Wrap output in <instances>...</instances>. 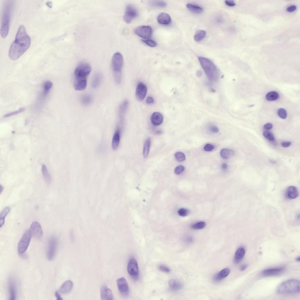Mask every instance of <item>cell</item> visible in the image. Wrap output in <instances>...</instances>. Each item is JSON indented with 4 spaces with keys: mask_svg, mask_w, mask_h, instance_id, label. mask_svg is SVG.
Masks as SVG:
<instances>
[{
    "mask_svg": "<svg viewBox=\"0 0 300 300\" xmlns=\"http://www.w3.org/2000/svg\"><path fill=\"white\" fill-rule=\"evenodd\" d=\"M31 39L24 25H21L18 30L15 40L9 49L8 56L13 60L20 58L29 47Z\"/></svg>",
    "mask_w": 300,
    "mask_h": 300,
    "instance_id": "cell-1",
    "label": "cell"
},
{
    "mask_svg": "<svg viewBox=\"0 0 300 300\" xmlns=\"http://www.w3.org/2000/svg\"><path fill=\"white\" fill-rule=\"evenodd\" d=\"M91 67L88 63L83 62L79 64L74 71L73 85L77 91L85 90L87 86V79L91 71Z\"/></svg>",
    "mask_w": 300,
    "mask_h": 300,
    "instance_id": "cell-2",
    "label": "cell"
},
{
    "mask_svg": "<svg viewBox=\"0 0 300 300\" xmlns=\"http://www.w3.org/2000/svg\"><path fill=\"white\" fill-rule=\"evenodd\" d=\"M300 288L299 281L291 279L280 284L277 288V291L278 293L282 295L293 294L299 293Z\"/></svg>",
    "mask_w": 300,
    "mask_h": 300,
    "instance_id": "cell-3",
    "label": "cell"
},
{
    "mask_svg": "<svg viewBox=\"0 0 300 300\" xmlns=\"http://www.w3.org/2000/svg\"><path fill=\"white\" fill-rule=\"evenodd\" d=\"M199 61L208 79L215 82L219 78V71L214 64L210 60L205 57H199Z\"/></svg>",
    "mask_w": 300,
    "mask_h": 300,
    "instance_id": "cell-4",
    "label": "cell"
},
{
    "mask_svg": "<svg viewBox=\"0 0 300 300\" xmlns=\"http://www.w3.org/2000/svg\"><path fill=\"white\" fill-rule=\"evenodd\" d=\"M111 64L115 81L120 84L122 81L121 71L123 64V58L121 54L118 52L114 54L112 57Z\"/></svg>",
    "mask_w": 300,
    "mask_h": 300,
    "instance_id": "cell-5",
    "label": "cell"
},
{
    "mask_svg": "<svg viewBox=\"0 0 300 300\" xmlns=\"http://www.w3.org/2000/svg\"><path fill=\"white\" fill-rule=\"evenodd\" d=\"M11 5L8 3L4 9L0 29V34L3 38H5L8 33L10 19Z\"/></svg>",
    "mask_w": 300,
    "mask_h": 300,
    "instance_id": "cell-6",
    "label": "cell"
},
{
    "mask_svg": "<svg viewBox=\"0 0 300 300\" xmlns=\"http://www.w3.org/2000/svg\"><path fill=\"white\" fill-rule=\"evenodd\" d=\"M32 236L30 230H27L24 233L18 243V251L19 254H23L26 251L30 244Z\"/></svg>",
    "mask_w": 300,
    "mask_h": 300,
    "instance_id": "cell-7",
    "label": "cell"
},
{
    "mask_svg": "<svg viewBox=\"0 0 300 300\" xmlns=\"http://www.w3.org/2000/svg\"><path fill=\"white\" fill-rule=\"evenodd\" d=\"M127 270L128 273L134 279L136 280L139 277V267L136 260L133 258L129 260L127 266Z\"/></svg>",
    "mask_w": 300,
    "mask_h": 300,
    "instance_id": "cell-8",
    "label": "cell"
},
{
    "mask_svg": "<svg viewBox=\"0 0 300 300\" xmlns=\"http://www.w3.org/2000/svg\"><path fill=\"white\" fill-rule=\"evenodd\" d=\"M57 241L56 238H51L49 240L47 252V257L48 260H51L54 257L57 248Z\"/></svg>",
    "mask_w": 300,
    "mask_h": 300,
    "instance_id": "cell-9",
    "label": "cell"
},
{
    "mask_svg": "<svg viewBox=\"0 0 300 300\" xmlns=\"http://www.w3.org/2000/svg\"><path fill=\"white\" fill-rule=\"evenodd\" d=\"M138 14V11L135 7L128 5L126 7L123 19L126 23H129L137 16Z\"/></svg>",
    "mask_w": 300,
    "mask_h": 300,
    "instance_id": "cell-10",
    "label": "cell"
},
{
    "mask_svg": "<svg viewBox=\"0 0 300 300\" xmlns=\"http://www.w3.org/2000/svg\"><path fill=\"white\" fill-rule=\"evenodd\" d=\"M135 33L137 35L144 39H148L151 37L152 29L149 26H141L137 27Z\"/></svg>",
    "mask_w": 300,
    "mask_h": 300,
    "instance_id": "cell-11",
    "label": "cell"
},
{
    "mask_svg": "<svg viewBox=\"0 0 300 300\" xmlns=\"http://www.w3.org/2000/svg\"><path fill=\"white\" fill-rule=\"evenodd\" d=\"M116 282L118 289L121 294L124 296L128 295L129 289L126 279L124 277L119 278L117 279Z\"/></svg>",
    "mask_w": 300,
    "mask_h": 300,
    "instance_id": "cell-12",
    "label": "cell"
},
{
    "mask_svg": "<svg viewBox=\"0 0 300 300\" xmlns=\"http://www.w3.org/2000/svg\"><path fill=\"white\" fill-rule=\"evenodd\" d=\"M32 235L35 238L39 239L42 235L43 232L40 224L37 221H34L31 224L29 229Z\"/></svg>",
    "mask_w": 300,
    "mask_h": 300,
    "instance_id": "cell-13",
    "label": "cell"
},
{
    "mask_svg": "<svg viewBox=\"0 0 300 300\" xmlns=\"http://www.w3.org/2000/svg\"><path fill=\"white\" fill-rule=\"evenodd\" d=\"M147 92L146 86L142 83H139L137 85L135 91L136 97L139 101L143 100Z\"/></svg>",
    "mask_w": 300,
    "mask_h": 300,
    "instance_id": "cell-14",
    "label": "cell"
},
{
    "mask_svg": "<svg viewBox=\"0 0 300 300\" xmlns=\"http://www.w3.org/2000/svg\"><path fill=\"white\" fill-rule=\"evenodd\" d=\"M8 289L10 300L15 299L16 294V286L13 279L10 277L8 280Z\"/></svg>",
    "mask_w": 300,
    "mask_h": 300,
    "instance_id": "cell-15",
    "label": "cell"
},
{
    "mask_svg": "<svg viewBox=\"0 0 300 300\" xmlns=\"http://www.w3.org/2000/svg\"><path fill=\"white\" fill-rule=\"evenodd\" d=\"M284 270L282 267L273 268L264 270L262 272V275L264 276H276L280 274Z\"/></svg>",
    "mask_w": 300,
    "mask_h": 300,
    "instance_id": "cell-16",
    "label": "cell"
},
{
    "mask_svg": "<svg viewBox=\"0 0 300 300\" xmlns=\"http://www.w3.org/2000/svg\"><path fill=\"white\" fill-rule=\"evenodd\" d=\"M100 296L103 300L113 299V295L112 291L105 285H103L100 289Z\"/></svg>",
    "mask_w": 300,
    "mask_h": 300,
    "instance_id": "cell-17",
    "label": "cell"
},
{
    "mask_svg": "<svg viewBox=\"0 0 300 300\" xmlns=\"http://www.w3.org/2000/svg\"><path fill=\"white\" fill-rule=\"evenodd\" d=\"M285 193L286 197L289 199H295L299 195L297 188L293 186H291L288 187Z\"/></svg>",
    "mask_w": 300,
    "mask_h": 300,
    "instance_id": "cell-18",
    "label": "cell"
},
{
    "mask_svg": "<svg viewBox=\"0 0 300 300\" xmlns=\"http://www.w3.org/2000/svg\"><path fill=\"white\" fill-rule=\"evenodd\" d=\"M157 20L159 23L163 25H168L171 22L170 16L165 13H161L159 14L157 17Z\"/></svg>",
    "mask_w": 300,
    "mask_h": 300,
    "instance_id": "cell-19",
    "label": "cell"
},
{
    "mask_svg": "<svg viewBox=\"0 0 300 300\" xmlns=\"http://www.w3.org/2000/svg\"><path fill=\"white\" fill-rule=\"evenodd\" d=\"M163 119L162 115L158 112L153 113L150 117L151 123L155 126H158L161 124L163 122Z\"/></svg>",
    "mask_w": 300,
    "mask_h": 300,
    "instance_id": "cell-20",
    "label": "cell"
},
{
    "mask_svg": "<svg viewBox=\"0 0 300 300\" xmlns=\"http://www.w3.org/2000/svg\"><path fill=\"white\" fill-rule=\"evenodd\" d=\"M73 284L70 280H68L62 285L59 290V292L62 294H66L70 292L72 289Z\"/></svg>",
    "mask_w": 300,
    "mask_h": 300,
    "instance_id": "cell-21",
    "label": "cell"
},
{
    "mask_svg": "<svg viewBox=\"0 0 300 300\" xmlns=\"http://www.w3.org/2000/svg\"><path fill=\"white\" fill-rule=\"evenodd\" d=\"M246 250L243 247L239 248L236 250L234 255V261L235 263L239 262L244 257Z\"/></svg>",
    "mask_w": 300,
    "mask_h": 300,
    "instance_id": "cell-22",
    "label": "cell"
},
{
    "mask_svg": "<svg viewBox=\"0 0 300 300\" xmlns=\"http://www.w3.org/2000/svg\"><path fill=\"white\" fill-rule=\"evenodd\" d=\"M230 272V270L228 268L223 269L215 276L214 278V280L216 281L221 280L227 276Z\"/></svg>",
    "mask_w": 300,
    "mask_h": 300,
    "instance_id": "cell-23",
    "label": "cell"
},
{
    "mask_svg": "<svg viewBox=\"0 0 300 300\" xmlns=\"http://www.w3.org/2000/svg\"><path fill=\"white\" fill-rule=\"evenodd\" d=\"M188 9L191 12L196 14H200L203 11V9L199 6L191 4H188L186 5Z\"/></svg>",
    "mask_w": 300,
    "mask_h": 300,
    "instance_id": "cell-24",
    "label": "cell"
},
{
    "mask_svg": "<svg viewBox=\"0 0 300 300\" xmlns=\"http://www.w3.org/2000/svg\"><path fill=\"white\" fill-rule=\"evenodd\" d=\"M221 156L224 159H228L235 154L234 151L231 149H224L221 150L220 153Z\"/></svg>",
    "mask_w": 300,
    "mask_h": 300,
    "instance_id": "cell-25",
    "label": "cell"
},
{
    "mask_svg": "<svg viewBox=\"0 0 300 300\" xmlns=\"http://www.w3.org/2000/svg\"><path fill=\"white\" fill-rule=\"evenodd\" d=\"M120 140V133L119 130L115 133L112 139V146L113 150L116 149L119 146Z\"/></svg>",
    "mask_w": 300,
    "mask_h": 300,
    "instance_id": "cell-26",
    "label": "cell"
},
{
    "mask_svg": "<svg viewBox=\"0 0 300 300\" xmlns=\"http://www.w3.org/2000/svg\"><path fill=\"white\" fill-rule=\"evenodd\" d=\"M151 141L150 138L148 137L144 142L143 150V155L145 158H147L148 155L150 147Z\"/></svg>",
    "mask_w": 300,
    "mask_h": 300,
    "instance_id": "cell-27",
    "label": "cell"
},
{
    "mask_svg": "<svg viewBox=\"0 0 300 300\" xmlns=\"http://www.w3.org/2000/svg\"><path fill=\"white\" fill-rule=\"evenodd\" d=\"M102 78V75L99 73H98L95 75L92 82V86L93 88H96L99 86L101 82Z\"/></svg>",
    "mask_w": 300,
    "mask_h": 300,
    "instance_id": "cell-28",
    "label": "cell"
},
{
    "mask_svg": "<svg viewBox=\"0 0 300 300\" xmlns=\"http://www.w3.org/2000/svg\"><path fill=\"white\" fill-rule=\"evenodd\" d=\"M92 100V96L90 95L85 94L82 95L80 98L81 104L84 106H88L90 105Z\"/></svg>",
    "mask_w": 300,
    "mask_h": 300,
    "instance_id": "cell-29",
    "label": "cell"
},
{
    "mask_svg": "<svg viewBox=\"0 0 300 300\" xmlns=\"http://www.w3.org/2000/svg\"><path fill=\"white\" fill-rule=\"evenodd\" d=\"M42 171L45 181L47 183H50L51 181V177L45 164H43L42 166Z\"/></svg>",
    "mask_w": 300,
    "mask_h": 300,
    "instance_id": "cell-30",
    "label": "cell"
},
{
    "mask_svg": "<svg viewBox=\"0 0 300 300\" xmlns=\"http://www.w3.org/2000/svg\"><path fill=\"white\" fill-rule=\"evenodd\" d=\"M10 210V208L7 207L4 208L0 214V227H1L3 226L5 218L6 216L9 212Z\"/></svg>",
    "mask_w": 300,
    "mask_h": 300,
    "instance_id": "cell-31",
    "label": "cell"
},
{
    "mask_svg": "<svg viewBox=\"0 0 300 300\" xmlns=\"http://www.w3.org/2000/svg\"><path fill=\"white\" fill-rule=\"evenodd\" d=\"M206 34V32L202 30L197 31L194 36V39L197 42H199L203 40Z\"/></svg>",
    "mask_w": 300,
    "mask_h": 300,
    "instance_id": "cell-32",
    "label": "cell"
},
{
    "mask_svg": "<svg viewBox=\"0 0 300 300\" xmlns=\"http://www.w3.org/2000/svg\"><path fill=\"white\" fill-rule=\"evenodd\" d=\"M53 85L52 82L50 81H47L44 82L43 85V94L44 96H46L48 94Z\"/></svg>",
    "mask_w": 300,
    "mask_h": 300,
    "instance_id": "cell-33",
    "label": "cell"
},
{
    "mask_svg": "<svg viewBox=\"0 0 300 300\" xmlns=\"http://www.w3.org/2000/svg\"><path fill=\"white\" fill-rule=\"evenodd\" d=\"M279 97L278 93L275 91H271L268 93L266 95V98L269 101H273L277 100Z\"/></svg>",
    "mask_w": 300,
    "mask_h": 300,
    "instance_id": "cell-34",
    "label": "cell"
},
{
    "mask_svg": "<svg viewBox=\"0 0 300 300\" xmlns=\"http://www.w3.org/2000/svg\"><path fill=\"white\" fill-rule=\"evenodd\" d=\"M151 5L156 7H163L166 5V3L162 1H154L151 2Z\"/></svg>",
    "mask_w": 300,
    "mask_h": 300,
    "instance_id": "cell-35",
    "label": "cell"
},
{
    "mask_svg": "<svg viewBox=\"0 0 300 300\" xmlns=\"http://www.w3.org/2000/svg\"><path fill=\"white\" fill-rule=\"evenodd\" d=\"M175 157L176 160L178 162H181L185 159V154L182 152H177L175 154Z\"/></svg>",
    "mask_w": 300,
    "mask_h": 300,
    "instance_id": "cell-36",
    "label": "cell"
},
{
    "mask_svg": "<svg viewBox=\"0 0 300 300\" xmlns=\"http://www.w3.org/2000/svg\"><path fill=\"white\" fill-rule=\"evenodd\" d=\"M25 109L23 108H21L19 109L11 112L6 114L3 116L4 118H6L17 114L24 111Z\"/></svg>",
    "mask_w": 300,
    "mask_h": 300,
    "instance_id": "cell-37",
    "label": "cell"
},
{
    "mask_svg": "<svg viewBox=\"0 0 300 300\" xmlns=\"http://www.w3.org/2000/svg\"><path fill=\"white\" fill-rule=\"evenodd\" d=\"M264 136L270 141H273L274 139V137L273 134L270 132L268 131H265L263 132Z\"/></svg>",
    "mask_w": 300,
    "mask_h": 300,
    "instance_id": "cell-38",
    "label": "cell"
},
{
    "mask_svg": "<svg viewBox=\"0 0 300 300\" xmlns=\"http://www.w3.org/2000/svg\"><path fill=\"white\" fill-rule=\"evenodd\" d=\"M205 226V223L204 222H200L192 225L191 228L196 229H200L204 228Z\"/></svg>",
    "mask_w": 300,
    "mask_h": 300,
    "instance_id": "cell-39",
    "label": "cell"
},
{
    "mask_svg": "<svg viewBox=\"0 0 300 300\" xmlns=\"http://www.w3.org/2000/svg\"><path fill=\"white\" fill-rule=\"evenodd\" d=\"M278 116L281 118L285 119L287 117V113L286 110L284 109L280 108L279 109L277 112Z\"/></svg>",
    "mask_w": 300,
    "mask_h": 300,
    "instance_id": "cell-40",
    "label": "cell"
},
{
    "mask_svg": "<svg viewBox=\"0 0 300 300\" xmlns=\"http://www.w3.org/2000/svg\"><path fill=\"white\" fill-rule=\"evenodd\" d=\"M142 41L149 46L152 47H155L157 45L156 42L152 40H142Z\"/></svg>",
    "mask_w": 300,
    "mask_h": 300,
    "instance_id": "cell-41",
    "label": "cell"
},
{
    "mask_svg": "<svg viewBox=\"0 0 300 300\" xmlns=\"http://www.w3.org/2000/svg\"><path fill=\"white\" fill-rule=\"evenodd\" d=\"M185 167L182 165H179L177 166L175 168L174 173L175 174L178 175L182 173L184 170Z\"/></svg>",
    "mask_w": 300,
    "mask_h": 300,
    "instance_id": "cell-42",
    "label": "cell"
},
{
    "mask_svg": "<svg viewBox=\"0 0 300 300\" xmlns=\"http://www.w3.org/2000/svg\"><path fill=\"white\" fill-rule=\"evenodd\" d=\"M182 287L183 284L182 283L176 281L175 284L171 289L174 291H177L182 288Z\"/></svg>",
    "mask_w": 300,
    "mask_h": 300,
    "instance_id": "cell-43",
    "label": "cell"
},
{
    "mask_svg": "<svg viewBox=\"0 0 300 300\" xmlns=\"http://www.w3.org/2000/svg\"><path fill=\"white\" fill-rule=\"evenodd\" d=\"M189 213V211L184 208H181L178 211V214L181 216L185 217L187 216Z\"/></svg>",
    "mask_w": 300,
    "mask_h": 300,
    "instance_id": "cell-44",
    "label": "cell"
},
{
    "mask_svg": "<svg viewBox=\"0 0 300 300\" xmlns=\"http://www.w3.org/2000/svg\"><path fill=\"white\" fill-rule=\"evenodd\" d=\"M158 268L160 271L165 272H169L170 271V269L164 265H159Z\"/></svg>",
    "mask_w": 300,
    "mask_h": 300,
    "instance_id": "cell-45",
    "label": "cell"
},
{
    "mask_svg": "<svg viewBox=\"0 0 300 300\" xmlns=\"http://www.w3.org/2000/svg\"><path fill=\"white\" fill-rule=\"evenodd\" d=\"M214 148V146L210 144H208L205 146L204 149L206 151H210L213 150Z\"/></svg>",
    "mask_w": 300,
    "mask_h": 300,
    "instance_id": "cell-46",
    "label": "cell"
},
{
    "mask_svg": "<svg viewBox=\"0 0 300 300\" xmlns=\"http://www.w3.org/2000/svg\"><path fill=\"white\" fill-rule=\"evenodd\" d=\"M210 130L214 133H217L219 132V129L216 126H211L210 127Z\"/></svg>",
    "mask_w": 300,
    "mask_h": 300,
    "instance_id": "cell-47",
    "label": "cell"
},
{
    "mask_svg": "<svg viewBox=\"0 0 300 300\" xmlns=\"http://www.w3.org/2000/svg\"><path fill=\"white\" fill-rule=\"evenodd\" d=\"M146 101L147 104H151L154 103V100L152 97L148 96L146 98Z\"/></svg>",
    "mask_w": 300,
    "mask_h": 300,
    "instance_id": "cell-48",
    "label": "cell"
},
{
    "mask_svg": "<svg viewBox=\"0 0 300 300\" xmlns=\"http://www.w3.org/2000/svg\"><path fill=\"white\" fill-rule=\"evenodd\" d=\"M225 3L227 5L230 6H233L235 5V2L233 0H226Z\"/></svg>",
    "mask_w": 300,
    "mask_h": 300,
    "instance_id": "cell-49",
    "label": "cell"
},
{
    "mask_svg": "<svg viewBox=\"0 0 300 300\" xmlns=\"http://www.w3.org/2000/svg\"><path fill=\"white\" fill-rule=\"evenodd\" d=\"M273 127L272 124L270 123H268L265 124L264 126V128L267 130H269L271 129Z\"/></svg>",
    "mask_w": 300,
    "mask_h": 300,
    "instance_id": "cell-50",
    "label": "cell"
},
{
    "mask_svg": "<svg viewBox=\"0 0 300 300\" xmlns=\"http://www.w3.org/2000/svg\"><path fill=\"white\" fill-rule=\"evenodd\" d=\"M282 146L284 147H287L290 146L291 144V142H283L281 143Z\"/></svg>",
    "mask_w": 300,
    "mask_h": 300,
    "instance_id": "cell-51",
    "label": "cell"
},
{
    "mask_svg": "<svg viewBox=\"0 0 300 300\" xmlns=\"http://www.w3.org/2000/svg\"><path fill=\"white\" fill-rule=\"evenodd\" d=\"M296 8V6L295 5H292L288 6L287 8V10L288 11L292 12L294 11Z\"/></svg>",
    "mask_w": 300,
    "mask_h": 300,
    "instance_id": "cell-52",
    "label": "cell"
},
{
    "mask_svg": "<svg viewBox=\"0 0 300 300\" xmlns=\"http://www.w3.org/2000/svg\"><path fill=\"white\" fill-rule=\"evenodd\" d=\"M55 295L57 298V300H62V299L60 295L57 292H56L55 293Z\"/></svg>",
    "mask_w": 300,
    "mask_h": 300,
    "instance_id": "cell-53",
    "label": "cell"
},
{
    "mask_svg": "<svg viewBox=\"0 0 300 300\" xmlns=\"http://www.w3.org/2000/svg\"><path fill=\"white\" fill-rule=\"evenodd\" d=\"M247 266L248 265L247 264L243 265L240 267V270L241 271H243L246 268Z\"/></svg>",
    "mask_w": 300,
    "mask_h": 300,
    "instance_id": "cell-54",
    "label": "cell"
},
{
    "mask_svg": "<svg viewBox=\"0 0 300 300\" xmlns=\"http://www.w3.org/2000/svg\"><path fill=\"white\" fill-rule=\"evenodd\" d=\"M221 168L224 170H226L228 168V165L226 163H224L222 164Z\"/></svg>",
    "mask_w": 300,
    "mask_h": 300,
    "instance_id": "cell-55",
    "label": "cell"
},
{
    "mask_svg": "<svg viewBox=\"0 0 300 300\" xmlns=\"http://www.w3.org/2000/svg\"><path fill=\"white\" fill-rule=\"evenodd\" d=\"M296 260L297 261L299 262L300 261V257H297L296 258Z\"/></svg>",
    "mask_w": 300,
    "mask_h": 300,
    "instance_id": "cell-56",
    "label": "cell"
},
{
    "mask_svg": "<svg viewBox=\"0 0 300 300\" xmlns=\"http://www.w3.org/2000/svg\"><path fill=\"white\" fill-rule=\"evenodd\" d=\"M201 72L200 71H197V72L198 73H197V74H198V75L199 76H200V74H202V73H201Z\"/></svg>",
    "mask_w": 300,
    "mask_h": 300,
    "instance_id": "cell-57",
    "label": "cell"
}]
</instances>
